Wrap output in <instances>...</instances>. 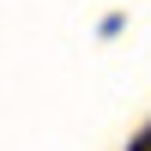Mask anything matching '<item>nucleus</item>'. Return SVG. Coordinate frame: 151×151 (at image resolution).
<instances>
[{"label": "nucleus", "mask_w": 151, "mask_h": 151, "mask_svg": "<svg viewBox=\"0 0 151 151\" xmlns=\"http://www.w3.org/2000/svg\"><path fill=\"white\" fill-rule=\"evenodd\" d=\"M127 151H151V127H145V133H139V139H133Z\"/></svg>", "instance_id": "f257e3e1"}]
</instances>
